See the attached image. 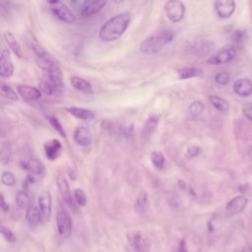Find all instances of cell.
Listing matches in <instances>:
<instances>
[{
  "mask_svg": "<svg viewBox=\"0 0 252 252\" xmlns=\"http://www.w3.org/2000/svg\"><path fill=\"white\" fill-rule=\"evenodd\" d=\"M131 22L129 12L119 13L108 19L100 29L99 37L102 42H114L118 40L128 29Z\"/></svg>",
  "mask_w": 252,
  "mask_h": 252,
  "instance_id": "cell-1",
  "label": "cell"
},
{
  "mask_svg": "<svg viewBox=\"0 0 252 252\" xmlns=\"http://www.w3.org/2000/svg\"><path fill=\"white\" fill-rule=\"evenodd\" d=\"M175 39V33L170 30H162L152 34L140 44V51L146 55H154L160 52Z\"/></svg>",
  "mask_w": 252,
  "mask_h": 252,
  "instance_id": "cell-2",
  "label": "cell"
},
{
  "mask_svg": "<svg viewBox=\"0 0 252 252\" xmlns=\"http://www.w3.org/2000/svg\"><path fill=\"white\" fill-rule=\"evenodd\" d=\"M41 90L49 96H59L64 92L63 75L59 65L56 63L47 71H44L43 79L40 83Z\"/></svg>",
  "mask_w": 252,
  "mask_h": 252,
  "instance_id": "cell-3",
  "label": "cell"
},
{
  "mask_svg": "<svg viewBox=\"0 0 252 252\" xmlns=\"http://www.w3.org/2000/svg\"><path fill=\"white\" fill-rule=\"evenodd\" d=\"M48 5L50 6V11L52 14L58 18L60 21L66 23V24H73L76 20L74 14L71 12V10L67 7V5L58 0H52V1H49Z\"/></svg>",
  "mask_w": 252,
  "mask_h": 252,
  "instance_id": "cell-4",
  "label": "cell"
},
{
  "mask_svg": "<svg viewBox=\"0 0 252 252\" xmlns=\"http://www.w3.org/2000/svg\"><path fill=\"white\" fill-rule=\"evenodd\" d=\"M165 12L173 23H178L184 17L185 5L179 0H170L165 4Z\"/></svg>",
  "mask_w": 252,
  "mask_h": 252,
  "instance_id": "cell-5",
  "label": "cell"
},
{
  "mask_svg": "<svg viewBox=\"0 0 252 252\" xmlns=\"http://www.w3.org/2000/svg\"><path fill=\"white\" fill-rule=\"evenodd\" d=\"M128 242L136 252H149L151 249V241L149 237L142 231H132L127 235Z\"/></svg>",
  "mask_w": 252,
  "mask_h": 252,
  "instance_id": "cell-6",
  "label": "cell"
},
{
  "mask_svg": "<svg viewBox=\"0 0 252 252\" xmlns=\"http://www.w3.org/2000/svg\"><path fill=\"white\" fill-rule=\"evenodd\" d=\"M56 226L60 236L66 238L72 233L73 223L69 213L64 209H59L56 214Z\"/></svg>",
  "mask_w": 252,
  "mask_h": 252,
  "instance_id": "cell-7",
  "label": "cell"
},
{
  "mask_svg": "<svg viewBox=\"0 0 252 252\" xmlns=\"http://www.w3.org/2000/svg\"><path fill=\"white\" fill-rule=\"evenodd\" d=\"M39 209L42 215L43 221H48L51 216V207H52V199L51 194L48 190H44L40 193L39 198Z\"/></svg>",
  "mask_w": 252,
  "mask_h": 252,
  "instance_id": "cell-8",
  "label": "cell"
},
{
  "mask_svg": "<svg viewBox=\"0 0 252 252\" xmlns=\"http://www.w3.org/2000/svg\"><path fill=\"white\" fill-rule=\"evenodd\" d=\"M105 5L106 2L102 1V0H90V1H84L80 6V14L83 17L93 16L101 11Z\"/></svg>",
  "mask_w": 252,
  "mask_h": 252,
  "instance_id": "cell-9",
  "label": "cell"
},
{
  "mask_svg": "<svg viewBox=\"0 0 252 252\" xmlns=\"http://www.w3.org/2000/svg\"><path fill=\"white\" fill-rule=\"evenodd\" d=\"M14 73V65L8 50H3L0 55V75L1 77H11Z\"/></svg>",
  "mask_w": 252,
  "mask_h": 252,
  "instance_id": "cell-10",
  "label": "cell"
},
{
  "mask_svg": "<svg viewBox=\"0 0 252 252\" xmlns=\"http://www.w3.org/2000/svg\"><path fill=\"white\" fill-rule=\"evenodd\" d=\"M56 184H57V187H58V190H59V193L60 195L62 196V198L64 199V201L72 208L75 207L74 205V199L72 197V194H71V190H70V187H69V184L67 182V179L66 177L59 174L56 177Z\"/></svg>",
  "mask_w": 252,
  "mask_h": 252,
  "instance_id": "cell-11",
  "label": "cell"
},
{
  "mask_svg": "<svg viewBox=\"0 0 252 252\" xmlns=\"http://www.w3.org/2000/svg\"><path fill=\"white\" fill-rule=\"evenodd\" d=\"M248 203V199L242 195L234 197L232 200H230L227 207H226V213L227 216H234L239 214L244 210Z\"/></svg>",
  "mask_w": 252,
  "mask_h": 252,
  "instance_id": "cell-12",
  "label": "cell"
},
{
  "mask_svg": "<svg viewBox=\"0 0 252 252\" xmlns=\"http://www.w3.org/2000/svg\"><path fill=\"white\" fill-rule=\"evenodd\" d=\"M215 8L218 16L222 19L229 18L235 10V2L232 0H225V1H216Z\"/></svg>",
  "mask_w": 252,
  "mask_h": 252,
  "instance_id": "cell-13",
  "label": "cell"
},
{
  "mask_svg": "<svg viewBox=\"0 0 252 252\" xmlns=\"http://www.w3.org/2000/svg\"><path fill=\"white\" fill-rule=\"evenodd\" d=\"M21 165H22V168L28 173H30L31 175L43 176L46 173L44 164L36 158H31L28 161H24V162L22 161Z\"/></svg>",
  "mask_w": 252,
  "mask_h": 252,
  "instance_id": "cell-14",
  "label": "cell"
},
{
  "mask_svg": "<svg viewBox=\"0 0 252 252\" xmlns=\"http://www.w3.org/2000/svg\"><path fill=\"white\" fill-rule=\"evenodd\" d=\"M73 138L78 145L83 147L89 146L92 143L91 130L86 126H79L73 133Z\"/></svg>",
  "mask_w": 252,
  "mask_h": 252,
  "instance_id": "cell-15",
  "label": "cell"
},
{
  "mask_svg": "<svg viewBox=\"0 0 252 252\" xmlns=\"http://www.w3.org/2000/svg\"><path fill=\"white\" fill-rule=\"evenodd\" d=\"M215 45L214 43L210 42V41H199V42H195L190 50L192 51V53L196 56H207L210 53H212V51L214 50Z\"/></svg>",
  "mask_w": 252,
  "mask_h": 252,
  "instance_id": "cell-16",
  "label": "cell"
},
{
  "mask_svg": "<svg viewBox=\"0 0 252 252\" xmlns=\"http://www.w3.org/2000/svg\"><path fill=\"white\" fill-rule=\"evenodd\" d=\"M236 55V50L234 49H227L224 50L222 51H220L219 53H217V55L211 57L210 59H208V63L213 64V65H221V64H225L229 62L230 60H232Z\"/></svg>",
  "mask_w": 252,
  "mask_h": 252,
  "instance_id": "cell-17",
  "label": "cell"
},
{
  "mask_svg": "<svg viewBox=\"0 0 252 252\" xmlns=\"http://www.w3.org/2000/svg\"><path fill=\"white\" fill-rule=\"evenodd\" d=\"M18 94L26 101H36L42 97V92L40 89L28 86V85H20L17 87Z\"/></svg>",
  "mask_w": 252,
  "mask_h": 252,
  "instance_id": "cell-18",
  "label": "cell"
},
{
  "mask_svg": "<svg viewBox=\"0 0 252 252\" xmlns=\"http://www.w3.org/2000/svg\"><path fill=\"white\" fill-rule=\"evenodd\" d=\"M62 151V145L57 139H52L45 145V153L50 161H55L58 159Z\"/></svg>",
  "mask_w": 252,
  "mask_h": 252,
  "instance_id": "cell-19",
  "label": "cell"
},
{
  "mask_svg": "<svg viewBox=\"0 0 252 252\" xmlns=\"http://www.w3.org/2000/svg\"><path fill=\"white\" fill-rule=\"evenodd\" d=\"M233 91L240 97H247L252 94V82L247 78L238 79L233 84Z\"/></svg>",
  "mask_w": 252,
  "mask_h": 252,
  "instance_id": "cell-20",
  "label": "cell"
},
{
  "mask_svg": "<svg viewBox=\"0 0 252 252\" xmlns=\"http://www.w3.org/2000/svg\"><path fill=\"white\" fill-rule=\"evenodd\" d=\"M66 110L72 116H74L78 119H81V120H92L96 116L95 112L92 109H89V108L71 106V107H67Z\"/></svg>",
  "mask_w": 252,
  "mask_h": 252,
  "instance_id": "cell-21",
  "label": "cell"
},
{
  "mask_svg": "<svg viewBox=\"0 0 252 252\" xmlns=\"http://www.w3.org/2000/svg\"><path fill=\"white\" fill-rule=\"evenodd\" d=\"M4 39L6 44L8 45L9 49L11 50V51L18 57V58H22L23 57V51L22 49L19 45V43L17 42L15 36L10 32V31H6L4 33Z\"/></svg>",
  "mask_w": 252,
  "mask_h": 252,
  "instance_id": "cell-22",
  "label": "cell"
},
{
  "mask_svg": "<svg viewBox=\"0 0 252 252\" xmlns=\"http://www.w3.org/2000/svg\"><path fill=\"white\" fill-rule=\"evenodd\" d=\"M26 220L30 227H36L42 221V215L39 207L31 206L26 213Z\"/></svg>",
  "mask_w": 252,
  "mask_h": 252,
  "instance_id": "cell-23",
  "label": "cell"
},
{
  "mask_svg": "<svg viewBox=\"0 0 252 252\" xmlns=\"http://www.w3.org/2000/svg\"><path fill=\"white\" fill-rule=\"evenodd\" d=\"M70 81H71V85L74 87V89H76L80 92H83L85 94H92L93 93L91 84L88 81H86L85 79H83L81 77L74 76V77L71 78Z\"/></svg>",
  "mask_w": 252,
  "mask_h": 252,
  "instance_id": "cell-24",
  "label": "cell"
},
{
  "mask_svg": "<svg viewBox=\"0 0 252 252\" xmlns=\"http://www.w3.org/2000/svg\"><path fill=\"white\" fill-rule=\"evenodd\" d=\"M204 108H205V105H204V103L201 101H193L189 105L188 110H187V117H188V119L194 120V119L198 118L202 114Z\"/></svg>",
  "mask_w": 252,
  "mask_h": 252,
  "instance_id": "cell-25",
  "label": "cell"
},
{
  "mask_svg": "<svg viewBox=\"0 0 252 252\" xmlns=\"http://www.w3.org/2000/svg\"><path fill=\"white\" fill-rule=\"evenodd\" d=\"M201 74H202V71L200 69L194 68V67H184V68L177 70V76L181 80L199 77Z\"/></svg>",
  "mask_w": 252,
  "mask_h": 252,
  "instance_id": "cell-26",
  "label": "cell"
},
{
  "mask_svg": "<svg viewBox=\"0 0 252 252\" xmlns=\"http://www.w3.org/2000/svg\"><path fill=\"white\" fill-rule=\"evenodd\" d=\"M148 207H149L148 194L145 191H141L137 196V199L135 202V209L138 213L143 214L148 210Z\"/></svg>",
  "mask_w": 252,
  "mask_h": 252,
  "instance_id": "cell-27",
  "label": "cell"
},
{
  "mask_svg": "<svg viewBox=\"0 0 252 252\" xmlns=\"http://www.w3.org/2000/svg\"><path fill=\"white\" fill-rule=\"evenodd\" d=\"M31 203H32V199L30 194L27 191L23 190L17 193L16 204L20 209H29L32 206Z\"/></svg>",
  "mask_w": 252,
  "mask_h": 252,
  "instance_id": "cell-28",
  "label": "cell"
},
{
  "mask_svg": "<svg viewBox=\"0 0 252 252\" xmlns=\"http://www.w3.org/2000/svg\"><path fill=\"white\" fill-rule=\"evenodd\" d=\"M160 121V116L159 115H151L148 117V119L146 120L144 127H143V133L146 135L151 134L156 128L159 124Z\"/></svg>",
  "mask_w": 252,
  "mask_h": 252,
  "instance_id": "cell-29",
  "label": "cell"
},
{
  "mask_svg": "<svg viewBox=\"0 0 252 252\" xmlns=\"http://www.w3.org/2000/svg\"><path fill=\"white\" fill-rule=\"evenodd\" d=\"M209 100H210L211 103H212L218 110H220V111H222V112H227V111L228 110V108H229L228 102H227L226 100H224V99H222V98H220V97H217V96H210V97H209Z\"/></svg>",
  "mask_w": 252,
  "mask_h": 252,
  "instance_id": "cell-30",
  "label": "cell"
},
{
  "mask_svg": "<svg viewBox=\"0 0 252 252\" xmlns=\"http://www.w3.org/2000/svg\"><path fill=\"white\" fill-rule=\"evenodd\" d=\"M151 162L158 170H163L166 165V158L164 154L160 151H153L150 155Z\"/></svg>",
  "mask_w": 252,
  "mask_h": 252,
  "instance_id": "cell-31",
  "label": "cell"
},
{
  "mask_svg": "<svg viewBox=\"0 0 252 252\" xmlns=\"http://www.w3.org/2000/svg\"><path fill=\"white\" fill-rule=\"evenodd\" d=\"M1 95L3 98L12 101H16L18 100V96L16 92L5 83H1Z\"/></svg>",
  "mask_w": 252,
  "mask_h": 252,
  "instance_id": "cell-32",
  "label": "cell"
},
{
  "mask_svg": "<svg viewBox=\"0 0 252 252\" xmlns=\"http://www.w3.org/2000/svg\"><path fill=\"white\" fill-rule=\"evenodd\" d=\"M1 182L6 186H13L16 183V177L11 172L4 171L1 175Z\"/></svg>",
  "mask_w": 252,
  "mask_h": 252,
  "instance_id": "cell-33",
  "label": "cell"
},
{
  "mask_svg": "<svg viewBox=\"0 0 252 252\" xmlns=\"http://www.w3.org/2000/svg\"><path fill=\"white\" fill-rule=\"evenodd\" d=\"M74 200L79 206L84 207L87 204V195L84 190L81 188H76L74 191Z\"/></svg>",
  "mask_w": 252,
  "mask_h": 252,
  "instance_id": "cell-34",
  "label": "cell"
},
{
  "mask_svg": "<svg viewBox=\"0 0 252 252\" xmlns=\"http://www.w3.org/2000/svg\"><path fill=\"white\" fill-rule=\"evenodd\" d=\"M49 121H50V123L51 124L52 127H53L62 137L66 138V133H65V130H64V128H63V126H62V124L59 122V120H58L56 117H54V116H49Z\"/></svg>",
  "mask_w": 252,
  "mask_h": 252,
  "instance_id": "cell-35",
  "label": "cell"
},
{
  "mask_svg": "<svg viewBox=\"0 0 252 252\" xmlns=\"http://www.w3.org/2000/svg\"><path fill=\"white\" fill-rule=\"evenodd\" d=\"M1 234L8 242H15L16 241V236H15L14 232L9 227H7L5 226H1Z\"/></svg>",
  "mask_w": 252,
  "mask_h": 252,
  "instance_id": "cell-36",
  "label": "cell"
},
{
  "mask_svg": "<svg viewBox=\"0 0 252 252\" xmlns=\"http://www.w3.org/2000/svg\"><path fill=\"white\" fill-rule=\"evenodd\" d=\"M201 152V148L197 145H191L187 148L186 152H185V156L186 158L188 159H192V158H195L197 157Z\"/></svg>",
  "mask_w": 252,
  "mask_h": 252,
  "instance_id": "cell-37",
  "label": "cell"
},
{
  "mask_svg": "<svg viewBox=\"0 0 252 252\" xmlns=\"http://www.w3.org/2000/svg\"><path fill=\"white\" fill-rule=\"evenodd\" d=\"M229 79H230V77L227 72H220L215 77V81L219 85H227L229 82Z\"/></svg>",
  "mask_w": 252,
  "mask_h": 252,
  "instance_id": "cell-38",
  "label": "cell"
},
{
  "mask_svg": "<svg viewBox=\"0 0 252 252\" xmlns=\"http://www.w3.org/2000/svg\"><path fill=\"white\" fill-rule=\"evenodd\" d=\"M11 159V152L8 148V146L3 145L1 148V163L2 165H6L10 162Z\"/></svg>",
  "mask_w": 252,
  "mask_h": 252,
  "instance_id": "cell-39",
  "label": "cell"
},
{
  "mask_svg": "<svg viewBox=\"0 0 252 252\" xmlns=\"http://www.w3.org/2000/svg\"><path fill=\"white\" fill-rule=\"evenodd\" d=\"M247 38V34L245 31H235L233 34V39L235 42H242Z\"/></svg>",
  "mask_w": 252,
  "mask_h": 252,
  "instance_id": "cell-40",
  "label": "cell"
},
{
  "mask_svg": "<svg viewBox=\"0 0 252 252\" xmlns=\"http://www.w3.org/2000/svg\"><path fill=\"white\" fill-rule=\"evenodd\" d=\"M0 207H1V210L3 211V212H8L9 211V205H8V203L5 201V199H4V196L1 194L0 195Z\"/></svg>",
  "mask_w": 252,
  "mask_h": 252,
  "instance_id": "cell-41",
  "label": "cell"
},
{
  "mask_svg": "<svg viewBox=\"0 0 252 252\" xmlns=\"http://www.w3.org/2000/svg\"><path fill=\"white\" fill-rule=\"evenodd\" d=\"M243 114L246 118H248L249 120L252 121V105L244 107L243 108Z\"/></svg>",
  "mask_w": 252,
  "mask_h": 252,
  "instance_id": "cell-42",
  "label": "cell"
},
{
  "mask_svg": "<svg viewBox=\"0 0 252 252\" xmlns=\"http://www.w3.org/2000/svg\"><path fill=\"white\" fill-rule=\"evenodd\" d=\"M177 252H188L187 246H186V242L185 240H181L179 245H178V251Z\"/></svg>",
  "mask_w": 252,
  "mask_h": 252,
  "instance_id": "cell-43",
  "label": "cell"
},
{
  "mask_svg": "<svg viewBox=\"0 0 252 252\" xmlns=\"http://www.w3.org/2000/svg\"><path fill=\"white\" fill-rule=\"evenodd\" d=\"M241 252H252V247L251 246H246L242 249Z\"/></svg>",
  "mask_w": 252,
  "mask_h": 252,
  "instance_id": "cell-44",
  "label": "cell"
}]
</instances>
